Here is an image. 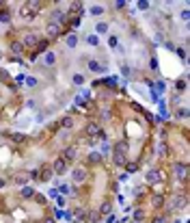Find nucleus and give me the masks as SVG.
Returning a JSON list of instances; mask_svg holds the SVG:
<instances>
[{
	"instance_id": "obj_15",
	"label": "nucleus",
	"mask_w": 190,
	"mask_h": 223,
	"mask_svg": "<svg viewBox=\"0 0 190 223\" xmlns=\"http://www.w3.org/2000/svg\"><path fill=\"white\" fill-rule=\"evenodd\" d=\"M162 178H160V173L158 171H149L147 173V182H151V184H156V182H160Z\"/></svg>"
},
{
	"instance_id": "obj_44",
	"label": "nucleus",
	"mask_w": 190,
	"mask_h": 223,
	"mask_svg": "<svg viewBox=\"0 0 190 223\" xmlns=\"http://www.w3.org/2000/svg\"><path fill=\"white\" fill-rule=\"evenodd\" d=\"M26 82H28V87H35V85H37V78L30 76V78H26Z\"/></svg>"
},
{
	"instance_id": "obj_5",
	"label": "nucleus",
	"mask_w": 190,
	"mask_h": 223,
	"mask_svg": "<svg viewBox=\"0 0 190 223\" xmlns=\"http://www.w3.org/2000/svg\"><path fill=\"white\" fill-rule=\"evenodd\" d=\"M50 169H52L54 173H65V171H67V163H65L63 158H56V160H54V165L50 167Z\"/></svg>"
},
{
	"instance_id": "obj_23",
	"label": "nucleus",
	"mask_w": 190,
	"mask_h": 223,
	"mask_svg": "<svg viewBox=\"0 0 190 223\" xmlns=\"http://www.w3.org/2000/svg\"><path fill=\"white\" fill-rule=\"evenodd\" d=\"M76 43H78V37L71 33V35H67V46L69 48H76Z\"/></svg>"
},
{
	"instance_id": "obj_8",
	"label": "nucleus",
	"mask_w": 190,
	"mask_h": 223,
	"mask_svg": "<svg viewBox=\"0 0 190 223\" xmlns=\"http://www.w3.org/2000/svg\"><path fill=\"white\" fill-rule=\"evenodd\" d=\"M87 132H89V139H93V135H99V132H102V126H99L97 121H91V124L87 126Z\"/></svg>"
},
{
	"instance_id": "obj_26",
	"label": "nucleus",
	"mask_w": 190,
	"mask_h": 223,
	"mask_svg": "<svg viewBox=\"0 0 190 223\" xmlns=\"http://www.w3.org/2000/svg\"><path fill=\"white\" fill-rule=\"evenodd\" d=\"M108 30V22H97V33H106Z\"/></svg>"
},
{
	"instance_id": "obj_10",
	"label": "nucleus",
	"mask_w": 190,
	"mask_h": 223,
	"mask_svg": "<svg viewBox=\"0 0 190 223\" xmlns=\"http://www.w3.org/2000/svg\"><path fill=\"white\" fill-rule=\"evenodd\" d=\"M61 158H63L65 163L74 160V158H76V149H74V147H65V149H63V156H61Z\"/></svg>"
},
{
	"instance_id": "obj_38",
	"label": "nucleus",
	"mask_w": 190,
	"mask_h": 223,
	"mask_svg": "<svg viewBox=\"0 0 190 223\" xmlns=\"http://www.w3.org/2000/svg\"><path fill=\"white\" fill-rule=\"evenodd\" d=\"M175 50H177V54H179V59L186 61V50H184V48H175Z\"/></svg>"
},
{
	"instance_id": "obj_1",
	"label": "nucleus",
	"mask_w": 190,
	"mask_h": 223,
	"mask_svg": "<svg viewBox=\"0 0 190 223\" xmlns=\"http://www.w3.org/2000/svg\"><path fill=\"white\" fill-rule=\"evenodd\" d=\"M115 165H125V145L123 143H115V156H113Z\"/></svg>"
},
{
	"instance_id": "obj_50",
	"label": "nucleus",
	"mask_w": 190,
	"mask_h": 223,
	"mask_svg": "<svg viewBox=\"0 0 190 223\" xmlns=\"http://www.w3.org/2000/svg\"><path fill=\"white\" fill-rule=\"evenodd\" d=\"M4 184H7V182H4V180H0V188H2V186H4Z\"/></svg>"
},
{
	"instance_id": "obj_3",
	"label": "nucleus",
	"mask_w": 190,
	"mask_h": 223,
	"mask_svg": "<svg viewBox=\"0 0 190 223\" xmlns=\"http://www.w3.org/2000/svg\"><path fill=\"white\" fill-rule=\"evenodd\" d=\"M173 171L177 173V178H179L182 182H186V171H188L186 163H177V160H175V163H173Z\"/></svg>"
},
{
	"instance_id": "obj_29",
	"label": "nucleus",
	"mask_w": 190,
	"mask_h": 223,
	"mask_svg": "<svg viewBox=\"0 0 190 223\" xmlns=\"http://www.w3.org/2000/svg\"><path fill=\"white\" fill-rule=\"evenodd\" d=\"M15 182H18V184H22V186H24L26 182H28V178H26V176H15Z\"/></svg>"
},
{
	"instance_id": "obj_47",
	"label": "nucleus",
	"mask_w": 190,
	"mask_h": 223,
	"mask_svg": "<svg viewBox=\"0 0 190 223\" xmlns=\"http://www.w3.org/2000/svg\"><path fill=\"white\" fill-rule=\"evenodd\" d=\"M41 223H56V221H54V217H46V219H43Z\"/></svg>"
},
{
	"instance_id": "obj_45",
	"label": "nucleus",
	"mask_w": 190,
	"mask_h": 223,
	"mask_svg": "<svg viewBox=\"0 0 190 223\" xmlns=\"http://www.w3.org/2000/svg\"><path fill=\"white\" fill-rule=\"evenodd\" d=\"M127 180H130V176H127V173H125V171H123V173H121V176H119V182H127Z\"/></svg>"
},
{
	"instance_id": "obj_18",
	"label": "nucleus",
	"mask_w": 190,
	"mask_h": 223,
	"mask_svg": "<svg viewBox=\"0 0 190 223\" xmlns=\"http://www.w3.org/2000/svg\"><path fill=\"white\" fill-rule=\"evenodd\" d=\"M43 61H46V65H54V63H56V54H54V52H46V59H43Z\"/></svg>"
},
{
	"instance_id": "obj_25",
	"label": "nucleus",
	"mask_w": 190,
	"mask_h": 223,
	"mask_svg": "<svg viewBox=\"0 0 190 223\" xmlns=\"http://www.w3.org/2000/svg\"><path fill=\"white\" fill-rule=\"evenodd\" d=\"M143 219H145V212H143V210H141V208L134 210V221H143Z\"/></svg>"
},
{
	"instance_id": "obj_12",
	"label": "nucleus",
	"mask_w": 190,
	"mask_h": 223,
	"mask_svg": "<svg viewBox=\"0 0 190 223\" xmlns=\"http://www.w3.org/2000/svg\"><path fill=\"white\" fill-rule=\"evenodd\" d=\"M61 33H63V30H61V26L54 24V22L48 26V35H50V37H56V35H61Z\"/></svg>"
},
{
	"instance_id": "obj_16",
	"label": "nucleus",
	"mask_w": 190,
	"mask_h": 223,
	"mask_svg": "<svg viewBox=\"0 0 190 223\" xmlns=\"http://www.w3.org/2000/svg\"><path fill=\"white\" fill-rule=\"evenodd\" d=\"M22 46H37V35H26Z\"/></svg>"
},
{
	"instance_id": "obj_42",
	"label": "nucleus",
	"mask_w": 190,
	"mask_h": 223,
	"mask_svg": "<svg viewBox=\"0 0 190 223\" xmlns=\"http://www.w3.org/2000/svg\"><path fill=\"white\" fill-rule=\"evenodd\" d=\"M48 195H50L52 199H56V197H58V191H56V188H50V193H48Z\"/></svg>"
},
{
	"instance_id": "obj_48",
	"label": "nucleus",
	"mask_w": 190,
	"mask_h": 223,
	"mask_svg": "<svg viewBox=\"0 0 190 223\" xmlns=\"http://www.w3.org/2000/svg\"><path fill=\"white\" fill-rule=\"evenodd\" d=\"M117 4V9H123L125 7V0H119V2H115Z\"/></svg>"
},
{
	"instance_id": "obj_2",
	"label": "nucleus",
	"mask_w": 190,
	"mask_h": 223,
	"mask_svg": "<svg viewBox=\"0 0 190 223\" xmlns=\"http://www.w3.org/2000/svg\"><path fill=\"white\" fill-rule=\"evenodd\" d=\"M71 180H74L76 184L84 182L87 180V169H84V167H76V169H71Z\"/></svg>"
},
{
	"instance_id": "obj_30",
	"label": "nucleus",
	"mask_w": 190,
	"mask_h": 223,
	"mask_svg": "<svg viewBox=\"0 0 190 223\" xmlns=\"http://www.w3.org/2000/svg\"><path fill=\"white\" fill-rule=\"evenodd\" d=\"M151 223H166V215H160V217H153Z\"/></svg>"
},
{
	"instance_id": "obj_27",
	"label": "nucleus",
	"mask_w": 190,
	"mask_h": 223,
	"mask_svg": "<svg viewBox=\"0 0 190 223\" xmlns=\"http://www.w3.org/2000/svg\"><path fill=\"white\" fill-rule=\"evenodd\" d=\"M32 199H35V202H37V204H41V206H46V197H43V195H41V193H35V197H32Z\"/></svg>"
},
{
	"instance_id": "obj_32",
	"label": "nucleus",
	"mask_w": 190,
	"mask_h": 223,
	"mask_svg": "<svg viewBox=\"0 0 190 223\" xmlns=\"http://www.w3.org/2000/svg\"><path fill=\"white\" fill-rule=\"evenodd\" d=\"M108 43H110L113 48H117V46H119V37H117V35H113V37L108 39Z\"/></svg>"
},
{
	"instance_id": "obj_33",
	"label": "nucleus",
	"mask_w": 190,
	"mask_h": 223,
	"mask_svg": "<svg viewBox=\"0 0 190 223\" xmlns=\"http://www.w3.org/2000/svg\"><path fill=\"white\" fill-rule=\"evenodd\" d=\"M175 87L179 89V91H186V80H177V82H175Z\"/></svg>"
},
{
	"instance_id": "obj_31",
	"label": "nucleus",
	"mask_w": 190,
	"mask_h": 223,
	"mask_svg": "<svg viewBox=\"0 0 190 223\" xmlns=\"http://www.w3.org/2000/svg\"><path fill=\"white\" fill-rule=\"evenodd\" d=\"M71 80H74L76 85H82V82H84V76H82V74H76L74 78H71Z\"/></svg>"
},
{
	"instance_id": "obj_39",
	"label": "nucleus",
	"mask_w": 190,
	"mask_h": 223,
	"mask_svg": "<svg viewBox=\"0 0 190 223\" xmlns=\"http://www.w3.org/2000/svg\"><path fill=\"white\" fill-rule=\"evenodd\" d=\"M54 217L56 219H65V210H54Z\"/></svg>"
},
{
	"instance_id": "obj_6",
	"label": "nucleus",
	"mask_w": 190,
	"mask_h": 223,
	"mask_svg": "<svg viewBox=\"0 0 190 223\" xmlns=\"http://www.w3.org/2000/svg\"><path fill=\"white\" fill-rule=\"evenodd\" d=\"M54 176V171L50 169V167H43V169H39V182H50Z\"/></svg>"
},
{
	"instance_id": "obj_34",
	"label": "nucleus",
	"mask_w": 190,
	"mask_h": 223,
	"mask_svg": "<svg viewBox=\"0 0 190 223\" xmlns=\"http://www.w3.org/2000/svg\"><path fill=\"white\" fill-rule=\"evenodd\" d=\"M91 13H93V15H102V13H104V7H93Z\"/></svg>"
},
{
	"instance_id": "obj_19",
	"label": "nucleus",
	"mask_w": 190,
	"mask_h": 223,
	"mask_svg": "<svg viewBox=\"0 0 190 223\" xmlns=\"http://www.w3.org/2000/svg\"><path fill=\"white\" fill-rule=\"evenodd\" d=\"M58 126H63V128H67V130H69V128L74 126V121H71V117H63V119L58 121Z\"/></svg>"
},
{
	"instance_id": "obj_21",
	"label": "nucleus",
	"mask_w": 190,
	"mask_h": 223,
	"mask_svg": "<svg viewBox=\"0 0 190 223\" xmlns=\"http://www.w3.org/2000/svg\"><path fill=\"white\" fill-rule=\"evenodd\" d=\"M87 43L89 46H99V37L97 35H87Z\"/></svg>"
},
{
	"instance_id": "obj_4",
	"label": "nucleus",
	"mask_w": 190,
	"mask_h": 223,
	"mask_svg": "<svg viewBox=\"0 0 190 223\" xmlns=\"http://www.w3.org/2000/svg\"><path fill=\"white\" fill-rule=\"evenodd\" d=\"M186 206V193H182V195H175V197L171 199V208H184Z\"/></svg>"
},
{
	"instance_id": "obj_7",
	"label": "nucleus",
	"mask_w": 190,
	"mask_h": 223,
	"mask_svg": "<svg viewBox=\"0 0 190 223\" xmlns=\"http://www.w3.org/2000/svg\"><path fill=\"white\" fill-rule=\"evenodd\" d=\"M46 48H48V39H41V41H39L37 46H35V50H32V52H30V59L35 61V59H37V54H39V52H43V50H46Z\"/></svg>"
},
{
	"instance_id": "obj_37",
	"label": "nucleus",
	"mask_w": 190,
	"mask_h": 223,
	"mask_svg": "<svg viewBox=\"0 0 190 223\" xmlns=\"http://www.w3.org/2000/svg\"><path fill=\"white\" fill-rule=\"evenodd\" d=\"M138 9H141V11L149 9V2H147V0H141V2H138Z\"/></svg>"
},
{
	"instance_id": "obj_43",
	"label": "nucleus",
	"mask_w": 190,
	"mask_h": 223,
	"mask_svg": "<svg viewBox=\"0 0 190 223\" xmlns=\"http://www.w3.org/2000/svg\"><path fill=\"white\" fill-rule=\"evenodd\" d=\"M121 74H123V76H130V67H127V65H121Z\"/></svg>"
},
{
	"instance_id": "obj_14",
	"label": "nucleus",
	"mask_w": 190,
	"mask_h": 223,
	"mask_svg": "<svg viewBox=\"0 0 190 223\" xmlns=\"http://www.w3.org/2000/svg\"><path fill=\"white\" fill-rule=\"evenodd\" d=\"M89 69H91V72H106V67L99 65L97 61H89Z\"/></svg>"
},
{
	"instance_id": "obj_40",
	"label": "nucleus",
	"mask_w": 190,
	"mask_h": 223,
	"mask_svg": "<svg viewBox=\"0 0 190 223\" xmlns=\"http://www.w3.org/2000/svg\"><path fill=\"white\" fill-rule=\"evenodd\" d=\"M24 80H26V76H24V74H18V76H15V82H18V85H22Z\"/></svg>"
},
{
	"instance_id": "obj_46",
	"label": "nucleus",
	"mask_w": 190,
	"mask_h": 223,
	"mask_svg": "<svg viewBox=\"0 0 190 223\" xmlns=\"http://www.w3.org/2000/svg\"><path fill=\"white\" fill-rule=\"evenodd\" d=\"M117 219H115V215H106V223H115Z\"/></svg>"
},
{
	"instance_id": "obj_24",
	"label": "nucleus",
	"mask_w": 190,
	"mask_h": 223,
	"mask_svg": "<svg viewBox=\"0 0 190 223\" xmlns=\"http://www.w3.org/2000/svg\"><path fill=\"white\" fill-rule=\"evenodd\" d=\"M104 85H108V87H117V76H108V78H104Z\"/></svg>"
},
{
	"instance_id": "obj_13",
	"label": "nucleus",
	"mask_w": 190,
	"mask_h": 223,
	"mask_svg": "<svg viewBox=\"0 0 190 223\" xmlns=\"http://www.w3.org/2000/svg\"><path fill=\"white\" fill-rule=\"evenodd\" d=\"M87 160H89L91 165H97L99 160H102V154H99V152H93V154H89V156H87Z\"/></svg>"
},
{
	"instance_id": "obj_9",
	"label": "nucleus",
	"mask_w": 190,
	"mask_h": 223,
	"mask_svg": "<svg viewBox=\"0 0 190 223\" xmlns=\"http://www.w3.org/2000/svg\"><path fill=\"white\" fill-rule=\"evenodd\" d=\"M35 188H32V186H24V188H22V191H20V197L22 199H32V197H35Z\"/></svg>"
},
{
	"instance_id": "obj_22",
	"label": "nucleus",
	"mask_w": 190,
	"mask_h": 223,
	"mask_svg": "<svg viewBox=\"0 0 190 223\" xmlns=\"http://www.w3.org/2000/svg\"><path fill=\"white\" fill-rule=\"evenodd\" d=\"M136 169H138V163H125V173H127V176L134 173Z\"/></svg>"
},
{
	"instance_id": "obj_41",
	"label": "nucleus",
	"mask_w": 190,
	"mask_h": 223,
	"mask_svg": "<svg viewBox=\"0 0 190 223\" xmlns=\"http://www.w3.org/2000/svg\"><path fill=\"white\" fill-rule=\"evenodd\" d=\"M30 180H39V169H32L30 171Z\"/></svg>"
},
{
	"instance_id": "obj_11",
	"label": "nucleus",
	"mask_w": 190,
	"mask_h": 223,
	"mask_svg": "<svg viewBox=\"0 0 190 223\" xmlns=\"http://www.w3.org/2000/svg\"><path fill=\"white\" fill-rule=\"evenodd\" d=\"M151 206L153 208H162L164 206V195H151Z\"/></svg>"
},
{
	"instance_id": "obj_35",
	"label": "nucleus",
	"mask_w": 190,
	"mask_h": 223,
	"mask_svg": "<svg viewBox=\"0 0 190 223\" xmlns=\"http://www.w3.org/2000/svg\"><path fill=\"white\" fill-rule=\"evenodd\" d=\"M110 152V145H108V141H104L102 143V152H99V154H108Z\"/></svg>"
},
{
	"instance_id": "obj_36",
	"label": "nucleus",
	"mask_w": 190,
	"mask_h": 223,
	"mask_svg": "<svg viewBox=\"0 0 190 223\" xmlns=\"http://www.w3.org/2000/svg\"><path fill=\"white\" fill-rule=\"evenodd\" d=\"M69 191H71L69 184H61V193H63V195H69Z\"/></svg>"
},
{
	"instance_id": "obj_49",
	"label": "nucleus",
	"mask_w": 190,
	"mask_h": 223,
	"mask_svg": "<svg viewBox=\"0 0 190 223\" xmlns=\"http://www.w3.org/2000/svg\"><path fill=\"white\" fill-rule=\"evenodd\" d=\"M56 199H58V206H65V197H63V195H58Z\"/></svg>"
},
{
	"instance_id": "obj_20",
	"label": "nucleus",
	"mask_w": 190,
	"mask_h": 223,
	"mask_svg": "<svg viewBox=\"0 0 190 223\" xmlns=\"http://www.w3.org/2000/svg\"><path fill=\"white\" fill-rule=\"evenodd\" d=\"M110 210H113V206H110L108 202H106V204H102V206H99V215H110Z\"/></svg>"
},
{
	"instance_id": "obj_17",
	"label": "nucleus",
	"mask_w": 190,
	"mask_h": 223,
	"mask_svg": "<svg viewBox=\"0 0 190 223\" xmlns=\"http://www.w3.org/2000/svg\"><path fill=\"white\" fill-rule=\"evenodd\" d=\"M22 50H24V46H22L20 41H13V43H11V52H13V54H22Z\"/></svg>"
},
{
	"instance_id": "obj_28",
	"label": "nucleus",
	"mask_w": 190,
	"mask_h": 223,
	"mask_svg": "<svg viewBox=\"0 0 190 223\" xmlns=\"http://www.w3.org/2000/svg\"><path fill=\"white\" fill-rule=\"evenodd\" d=\"M0 22H2V24L9 22V11H0Z\"/></svg>"
}]
</instances>
